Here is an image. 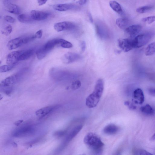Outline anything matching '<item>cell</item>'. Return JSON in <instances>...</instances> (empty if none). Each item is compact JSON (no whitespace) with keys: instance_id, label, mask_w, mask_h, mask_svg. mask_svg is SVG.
I'll list each match as a JSON object with an SVG mask.
<instances>
[{"instance_id":"1","label":"cell","mask_w":155,"mask_h":155,"mask_svg":"<svg viewBox=\"0 0 155 155\" xmlns=\"http://www.w3.org/2000/svg\"><path fill=\"white\" fill-rule=\"evenodd\" d=\"M104 89V82L102 79L98 80L93 92L86 99L85 104L89 108L96 107L99 102Z\"/></svg>"},{"instance_id":"2","label":"cell","mask_w":155,"mask_h":155,"mask_svg":"<svg viewBox=\"0 0 155 155\" xmlns=\"http://www.w3.org/2000/svg\"><path fill=\"white\" fill-rule=\"evenodd\" d=\"M84 143L96 154H101L104 144L96 134L89 132L84 139Z\"/></svg>"},{"instance_id":"3","label":"cell","mask_w":155,"mask_h":155,"mask_svg":"<svg viewBox=\"0 0 155 155\" xmlns=\"http://www.w3.org/2000/svg\"><path fill=\"white\" fill-rule=\"evenodd\" d=\"M35 130V127L32 125L25 126L14 130L12 133V135L16 137H26L34 134Z\"/></svg>"},{"instance_id":"4","label":"cell","mask_w":155,"mask_h":155,"mask_svg":"<svg viewBox=\"0 0 155 155\" xmlns=\"http://www.w3.org/2000/svg\"><path fill=\"white\" fill-rule=\"evenodd\" d=\"M152 32H147L139 35L133 38L134 48L141 47L147 44L153 36Z\"/></svg>"},{"instance_id":"5","label":"cell","mask_w":155,"mask_h":155,"mask_svg":"<svg viewBox=\"0 0 155 155\" xmlns=\"http://www.w3.org/2000/svg\"><path fill=\"white\" fill-rule=\"evenodd\" d=\"M83 127L81 125H78L73 128L66 137L65 140L59 147V150L63 149L68 143L78 134Z\"/></svg>"},{"instance_id":"6","label":"cell","mask_w":155,"mask_h":155,"mask_svg":"<svg viewBox=\"0 0 155 155\" xmlns=\"http://www.w3.org/2000/svg\"><path fill=\"white\" fill-rule=\"evenodd\" d=\"M60 105L55 104L50 105L41 108L36 111V115L40 118H42L57 109Z\"/></svg>"},{"instance_id":"7","label":"cell","mask_w":155,"mask_h":155,"mask_svg":"<svg viewBox=\"0 0 155 155\" xmlns=\"http://www.w3.org/2000/svg\"><path fill=\"white\" fill-rule=\"evenodd\" d=\"M75 27V25L72 22L64 21L55 23L54 26V30L58 32L74 29Z\"/></svg>"},{"instance_id":"8","label":"cell","mask_w":155,"mask_h":155,"mask_svg":"<svg viewBox=\"0 0 155 155\" xmlns=\"http://www.w3.org/2000/svg\"><path fill=\"white\" fill-rule=\"evenodd\" d=\"M119 47L124 52H127L134 48L133 38H125L118 41Z\"/></svg>"},{"instance_id":"9","label":"cell","mask_w":155,"mask_h":155,"mask_svg":"<svg viewBox=\"0 0 155 155\" xmlns=\"http://www.w3.org/2000/svg\"><path fill=\"white\" fill-rule=\"evenodd\" d=\"M81 55L75 52H68L65 53L62 58L63 63L68 64L77 61L81 58Z\"/></svg>"},{"instance_id":"10","label":"cell","mask_w":155,"mask_h":155,"mask_svg":"<svg viewBox=\"0 0 155 155\" xmlns=\"http://www.w3.org/2000/svg\"><path fill=\"white\" fill-rule=\"evenodd\" d=\"M21 74H13L4 79L1 82V86L4 87L10 86L16 83L19 80Z\"/></svg>"},{"instance_id":"11","label":"cell","mask_w":155,"mask_h":155,"mask_svg":"<svg viewBox=\"0 0 155 155\" xmlns=\"http://www.w3.org/2000/svg\"><path fill=\"white\" fill-rule=\"evenodd\" d=\"M23 37L17 38L9 41L8 43L7 46L10 50L16 49L25 44Z\"/></svg>"},{"instance_id":"12","label":"cell","mask_w":155,"mask_h":155,"mask_svg":"<svg viewBox=\"0 0 155 155\" xmlns=\"http://www.w3.org/2000/svg\"><path fill=\"white\" fill-rule=\"evenodd\" d=\"M133 101L136 104H141L144 100V97L142 90L139 88L136 89L133 92Z\"/></svg>"},{"instance_id":"13","label":"cell","mask_w":155,"mask_h":155,"mask_svg":"<svg viewBox=\"0 0 155 155\" xmlns=\"http://www.w3.org/2000/svg\"><path fill=\"white\" fill-rule=\"evenodd\" d=\"M30 14L33 20L38 21L44 20L47 19L49 15L47 12L35 10H32Z\"/></svg>"},{"instance_id":"14","label":"cell","mask_w":155,"mask_h":155,"mask_svg":"<svg viewBox=\"0 0 155 155\" xmlns=\"http://www.w3.org/2000/svg\"><path fill=\"white\" fill-rule=\"evenodd\" d=\"M22 51H15L9 53L7 56L6 62L8 64H16Z\"/></svg>"},{"instance_id":"15","label":"cell","mask_w":155,"mask_h":155,"mask_svg":"<svg viewBox=\"0 0 155 155\" xmlns=\"http://www.w3.org/2000/svg\"><path fill=\"white\" fill-rule=\"evenodd\" d=\"M141 28L140 25H134L128 26L125 29V31L130 37L133 38L140 32Z\"/></svg>"},{"instance_id":"16","label":"cell","mask_w":155,"mask_h":155,"mask_svg":"<svg viewBox=\"0 0 155 155\" xmlns=\"http://www.w3.org/2000/svg\"><path fill=\"white\" fill-rule=\"evenodd\" d=\"M4 3L7 11L15 14H19L20 13V9L17 5L11 3L7 1H5Z\"/></svg>"},{"instance_id":"17","label":"cell","mask_w":155,"mask_h":155,"mask_svg":"<svg viewBox=\"0 0 155 155\" xmlns=\"http://www.w3.org/2000/svg\"><path fill=\"white\" fill-rule=\"evenodd\" d=\"M75 7V5H74L70 3L57 4L52 6L54 9L60 12L65 11L71 9Z\"/></svg>"},{"instance_id":"18","label":"cell","mask_w":155,"mask_h":155,"mask_svg":"<svg viewBox=\"0 0 155 155\" xmlns=\"http://www.w3.org/2000/svg\"><path fill=\"white\" fill-rule=\"evenodd\" d=\"M119 130L118 127L114 124H110L106 126L103 130L104 133L108 135L117 133Z\"/></svg>"},{"instance_id":"19","label":"cell","mask_w":155,"mask_h":155,"mask_svg":"<svg viewBox=\"0 0 155 155\" xmlns=\"http://www.w3.org/2000/svg\"><path fill=\"white\" fill-rule=\"evenodd\" d=\"M116 23L119 28L125 29L128 27L129 22L128 20L126 18H120L116 19Z\"/></svg>"},{"instance_id":"20","label":"cell","mask_w":155,"mask_h":155,"mask_svg":"<svg viewBox=\"0 0 155 155\" xmlns=\"http://www.w3.org/2000/svg\"><path fill=\"white\" fill-rule=\"evenodd\" d=\"M17 18L19 21L24 23H30L34 20L30 14H20L18 16Z\"/></svg>"},{"instance_id":"21","label":"cell","mask_w":155,"mask_h":155,"mask_svg":"<svg viewBox=\"0 0 155 155\" xmlns=\"http://www.w3.org/2000/svg\"><path fill=\"white\" fill-rule=\"evenodd\" d=\"M34 52V50L31 49L22 51L19 58V61L25 60L28 59L33 55Z\"/></svg>"},{"instance_id":"22","label":"cell","mask_w":155,"mask_h":155,"mask_svg":"<svg viewBox=\"0 0 155 155\" xmlns=\"http://www.w3.org/2000/svg\"><path fill=\"white\" fill-rule=\"evenodd\" d=\"M49 52L43 46L37 51L36 54L37 58L39 60L42 59Z\"/></svg>"},{"instance_id":"23","label":"cell","mask_w":155,"mask_h":155,"mask_svg":"<svg viewBox=\"0 0 155 155\" xmlns=\"http://www.w3.org/2000/svg\"><path fill=\"white\" fill-rule=\"evenodd\" d=\"M109 4L111 8L114 11L119 14L122 12V9L120 5L115 1H111L109 2Z\"/></svg>"},{"instance_id":"24","label":"cell","mask_w":155,"mask_h":155,"mask_svg":"<svg viewBox=\"0 0 155 155\" xmlns=\"http://www.w3.org/2000/svg\"><path fill=\"white\" fill-rule=\"evenodd\" d=\"M141 111L147 115H151L154 113V110L152 107L148 104L142 106L140 108Z\"/></svg>"},{"instance_id":"25","label":"cell","mask_w":155,"mask_h":155,"mask_svg":"<svg viewBox=\"0 0 155 155\" xmlns=\"http://www.w3.org/2000/svg\"><path fill=\"white\" fill-rule=\"evenodd\" d=\"M61 47L65 48H70L73 47L70 42L62 38H58V45Z\"/></svg>"},{"instance_id":"26","label":"cell","mask_w":155,"mask_h":155,"mask_svg":"<svg viewBox=\"0 0 155 155\" xmlns=\"http://www.w3.org/2000/svg\"><path fill=\"white\" fill-rule=\"evenodd\" d=\"M154 53H155V42L150 44L145 49V54L147 56L152 55Z\"/></svg>"},{"instance_id":"27","label":"cell","mask_w":155,"mask_h":155,"mask_svg":"<svg viewBox=\"0 0 155 155\" xmlns=\"http://www.w3.org/2000/svg\"><path fill=\"white\" fill-rule=\"evenodd\" d=\"M153 7V6L151 5L140 7L137 9L136 12L139 13H143L150 11Z\"/></svg>"},{"instance_id":"28","label":"cell","mask_w":155,"mask_h":155,"mask_svg":"<svg viewBox=\"0 0 155 155\" xmlns=\"http://www.w3.org/2000/svg\"><path fill=\"white\" fill-rule=\"evenodd\" d=\"M16 64H8L2 65L0 67V71L1 72H5L9 71L13 69L15 66Z\"/></svg>"},{"instance_id":"29","label":"cell","mask_w":155,"mask_h":155,"mask_svg":"<svg viewBox=\"0 0 155 155\" xmlns=\"http://www.w3.org/2000/svg\"><path fill=\"white\" fill-rule=\"evenodd\" d=\"M142 21L149 24H151L155 21V15L144 18L142 19Z\"/></svg>"},{"instance_id":"30","label":"cell","mask_w":155,"mask_h":155,"mask_svg":"<svg viewBox=\"0 0 155 155\" xmlns=\"http://www.w3.org/2000/svg\"><path fill=\"white\" fill-rule=\"evenodd\" d=\"M134 154L138 155H152V154L143 149H137L134 151Z\"/></svg>"},{"instance_id":"31","label":"cell","mask_w":155,"mask_h":155,"mask_svg":"<svg viewBox=\"0 0 155 155\" xmlns=\"http://www.w3.org/2000/svg\"><path fill=\"white\" fill-rule=\"evenodd\" d=\"M12 26L9 25L6 27L2 31V33L3 34L6 35H8L12 31Z\"/></svg>"},{"instance_id":"32","label":"cell","mask_w":155,"mask_h":155,"mask_svg":"<svg viewBox=\"0 0 155 155\" xmlns=\"http://www.w3.org/2000/svg\"><path fill=\"white\" fill-rule=\"evenodd\" d=\"M66 133V130H60L55 131L54 136L56 138H60L64 135Z\"/></svg>"},{"instance_id":"33","label":"cell","mask_w":155,"mask_h":155,"mask_svg":"<svg viewBox=\"0 0 155 155\" xmlns=\"http://www.w3.org/2000/svg\"><path fill=\"white\" fill-rule=\"evenodd\" d=\"M81 85V81L79 80H76L73 82L71 84V87L74 90L79 88Z\"/></svg>"},{"instance_id":"34","label":"cell","mask_w":155,"mask_h":155,"mask_svg":"<svg viewBox=\"0 0 155 155\" xmlns=\"http://www.w3.org/2000/svg\"><path fill=\"white\" fill-rule=\"evenodd\" d=\"M4 20L9 23H14L15 21V19L13 17L9 15H5L4 17Z\"/></svg>"},{"instance_id":"35","label":"cell","mask_w":155,"mask_h":155,"mask_svg":"<svg viewBox=\"0 0 155 155\" xmlns=\"http://www.w3.org/2000/svg\"><path fill=\"white\" fill-rule=\"evenodd\" d=\"M43 34L42 30L41 29L38 31L34 35L36 38H41Z\"/></svg>"},{"instance_id":"36","label":"cell","mask_w":155,"mask_h":155,"mask_svg":"<svg viewBox=\"0 0 155 155\" xmlns=\"http://www.w3.org/2000/svg\"><path fill=\"white\" fill-rule=\"evenodd\" d=\"M81 51L83 52L84 51L86 48V43L85 41H82L81 44Z\"/></svg>"},{"instance_id":"37","label":"cell","mask_w":155,"mask_h":155,"mask_svg":"<svg viewBox=\"0 0 155 155\" xmlns=\"http://www.w3.org/2000/svg\"><path fill=\"white\" fill-rule=\"evenodd\" d=\"M48 0H37L38 5L41 6L45 4L47 2Z\"/></svg>"},{"instance_id":"38","label":"cell","mask_w":155,"mask_h":155,"mask_svg":"<svg viewBox=\"0 0 155 155\" xmlns=\"http://www.w3.org/2000/svg\"><path fill=\"white\" fill-rule=\"evenodd\" d=\"M128 108L131 110H134L136 109V106L130 103L128 106Z\"/></svg>"},{"instance_id":"39","label":"cell","mask_w":155,"mask_h":155,"mask_svg":"<svg viewBox=\"0 0 155 155\" xmlns=\"http://www.w3.org/2000/svg\"><path fill=\"white\" fill-rule=\"evenodd\" d=\"M150 94L153 95L155 96V88H151L149 90Z\"/></svg>"},{"instance_id":"40","label":"cell","mask_w":155,"mask_h":155,"mask_svg":"<svg viewBox=\"0 0 155 155\" xmlns=\"http://www.w3.org/2000/svg\"><path fill=\"white\" fill-rule=\"evenodd\" d=\"M87 0H79L78 3L80 5H82L85 4Z\"/></svg>"},{"instance_id":"41","label":"cell","mask_w":155,"mask_h":155,"mask_svg":"<svg viewBox=\"0 0 155 155\" xmlns=\"http://www.w3.org/2000/svg\"><path fill=\"white\" fill-rule=\"evenodd\" d=\"M88 15L89 18L90 22L91 23H93V19L91 15L90 12H89L88 13Z\"/></svg>"},{"instance_id":"42","label":"cell","mask_w":155,"mask_h":155,"mask_svg":"<svg viewBox=\"0 0 155 155\" xmlns=\"http://www.w3.org/2000/svg\"><path fill=\"white\" fill-rule=\"evenodd\" d=\"M23 121V120H18V121H16L15 122L14 124L16 125V126H18L20 124H21L22 122Z\"/></svg>"},{"instance_id":"43","label":"cell","mask_w":155,"mask_h":155,"mask_svg":"<svg viewBox=\"0 0 155 155\" xmlns=\"http://www.w3.org/2000/svg\"><path fill=\"white\" fill-rule=\"evenodd\" d=\"M150 140H155V133L151 137Z\"/></svg>"},{"instance_id":"44","label":"cell","mask_w":155,"mask_h":155,"mask_svg":"<svg viewBox=\"0 0 155 155\" xmlns=\"http://www.w3.org/2000/svg\"><path fill=\"white\" fill-rule=\"evenodd\" d=\"M130 103L127 101H125L124 102V104L127 106H128V105Z\"/></svg>"}]
</instances>
